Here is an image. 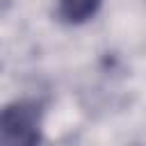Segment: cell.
<instances>
[{
	"instance_id": "obj_1",
	"label": "cell",
	"mask_w": 146,
	"mask_h": 146,
	"mask_svg": "<svg viewBox=\"0 0 146 146\" xmlns=\"http://www.w3.org/2000/svg\"><path fill=\"white\" fill-rule=\"evenodd\" d=\"M36 137V116L27 105L0 110V144L27 146Z\"/></svg>"
},
{
	"instance_id": "obj_2",
	"label": "cell",
	"mask_w": 146,
	"mask_h": 146,
	"mask_svg": "<svg viewBox=\"0 0 146 146\" xmlns=\"http://www.w3.org/2000/svg\"><path fill=\"white\" fill-rule=\"evenodd\" d=\"M57 2H59V16L66 23H84L100 7V0H57Z\"/></svg>"
}]
</instances>
